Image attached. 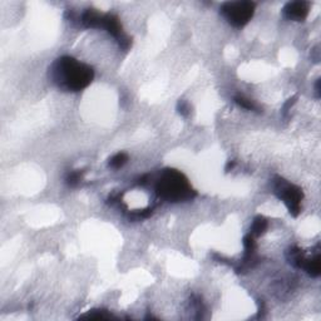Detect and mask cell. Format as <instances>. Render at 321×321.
Segmentation results:
<instances>
[{
	"label": "cell",
	"mask_w": 321,
	"mask_h": 321,
	"mask_svg": "<svg viewBox=\"0 0 321 321\" xmlns=\"http://www.w3.org/2000/svg\"><path fill=\"white\" fill-rule=\"evenodd\" d=\"M255 6V3L252 1H227L221 5L220 13L228 24L235 28H241L254 17Z\"/></svg>",
	"instance_id": "obj_4"
},
{
	"label": "cell",
	"mask_w": 321,
	"mask_h": 321,
	"mask_svg": "<svg viewBox=\"0 0 321 321\" xmlns=\"http://www.w3.org/2000/svg\"><path fill=\"white\" fill-rule=\"evenodd\" d=\"M82 176H83V171H80V169L70 172L69 175L66 176L65 183L69 186V187H75V186H78V183L80 182V180H82Z\"/></svg>",
	"instance_id": "obj_10"
},
{
	"label": "cell",
	"mask_w": 321,
	"mask_h": 321,
	"mask_svg": "<svg viewBox=\"0 0 321 321\" xmlns=\"http://www.w3.org/2000/svg\"><path fill=\"white\" fill-rule=\"evenodd\" d=\"M321 258L319 251L311 258H305L302 260L301 267L300 269L305 270L311 277H318L321 274Z\"/></svg>",
	"instance_id": "obj_6"
},
{
	"label": "cell",
	"mask_w": 321,
	"mask_h": 321,
	"mask_svg": "<svg viewBox=\"0 0 321 321\" xmlns=\"http://www.w3.org/2000/svg\"><path fill=\"white\" fill-rule=\"evenodd\" d=\"M156 192L162 199L169 202H180L192 199L196 192L192 190L189 181L177 169H164L156 183Z\"/></svg>",
	"instance_id": "obj_2"
},
{
	"label": "cell",
	"mask_w": 321,
	"mask_h": 321,
	"mask_svg": "<svg viewBox=\"0 0 321 321\" xmlns=\"http://www.w3.org/2000/svg\"><path fill=\"white\" fill-rule=\"evenodd\" d=\"M272 189H274L275 194L280 199H283L284 203L288 206L289 212L293 217L299 216L300 211H301V201L304 198L301 189L279 176L272 180Z\"/></svg>",
	"instance_id": "obj_3"
},
{
	"label": "cell",
	"mask_w": 321,
	"mask_h": 321,
	"mask_svg": "<svg viewBox=\"0 0 321 321\" xmlns=\"http://www.w3.org/2000/svg\"><path fill=\"white\" fill-rule=\"evenodd\" d=\"M127 160H128V156L123 152H119L117 153V155H114L113 157L109 160V167L114 169H118L121 168V167L125 166V164L127 163Z\"/></svg>",
	"instance_id": "obj_9"
},
{
	"label": "cell",
	"mask_w": 321,
	"mask_h": 321,
	"mask_svg": "<svg viewBox=\"0 0 321 321\" xmlns=\"http://www.w3.org/2000/svg\"><path fill=\"white\" fill-rule=\"evenodd\" d=\"M309 10H310V4L307 1H291L284 6L283 13L286 19L302 22L309 15Z\"/></svg>",
	"instance_id": "obj_5"
},
{
	"label": "cell",
	"mask_w": 321,
	"mask_h": 321,
	"mask_svg": "<svg viewBox=\"0 0 321 321\" xmlns=\"http://www.w3.org/2000/svg\"><path fill=\"white\" fill-rule=\"evenodd\" d=\"M95 70L69 56L56 59L49 66V79L64 92H80L93 82Z\"/></svg>",
	"instance_id": "obj_1"
},
{
	"label": "cell",
	"mask_w": 321,
	"mask_h": 321,
	"mask_svg": "<svg viewBox=\"0 0 321 321\" xmlns=\"http://www.w3.org/2000/svg\"><path fill=\"white\" fill-rule=\"evenodd\" d=\"M315 89H316V93H318V98H320V79H318V82H316Z\"/></svg>",
	"instance_id": "obj_12"
},
{
	"label": "cell",
	"mask_w": 321,
	"mask_h": 321,
	"mask_svg": "<svg viewBox=\"0 0 321 321\" xmlns=\"http://www.w3.org/2000/svg\"><path fill=\"white\" fill-rule=\"evenodd\" d=\"M233 99H235L236 104L240 105L241 108L247 109V111H257V105L252 102L251 99H249V98L245 97V96L237 95L235 98H233Z\"/></svg>",
	"instance_id": "obj_8"
},
{
	"label": "cell",
	"mask_w": 321,
	"mask_h": 321,
	"mask_svg": "<svg viewBox=\"0 0 321 321\" xmlns=\"http://www.w3.org/2000/svg\"><path fill=\"white\" fill-rule=\"evenodd\" d=\"M177 109H178V112H180V113L182 114V116H185V117L189 116L190 111H191L189 103L185 102V100H180V102H178Z\"/></svg>",
	"instance_id": "obj_11"
},
{
	"label": "cell",
	"mask_w": 321,
	"mask_h": 321,
	"mask_svg": "<svg viewBox=\"0 0 321 321\" xmlns=\"http://www.w3.org/2000/svg\"><path fill=\"white\" fill-rule=\"evenodd\" d=\"M267 226H269V224H267L265 217L257 216L255 220H254V222H252L251 232L250 233H251L252 236L262 235V233L267 230Z\"/></svg>",
	"instance_id": "obj_7"
}]
</instances>
